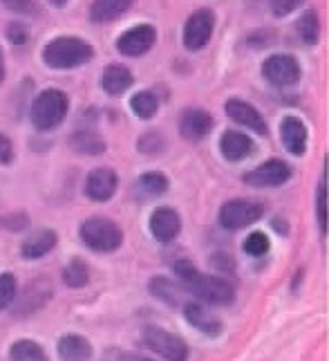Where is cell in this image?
<instances>
[{
    "mask_svg": "<svg viewBox=\"0 0 329 361\" xmlns=\"http://www.w3.org/2000/svg\"><path fill=\"white\" fill-rule=\"evenodd\" d=\"M291 178H294V169L285 159H267L264 164L247 171L242 182L253 189H275V186L287 184Z\"/></svg>",
    "mask_w": 329,
    "mask_h": 361,
    "instance_id": "cell-7",
    "label": "cell"
},
{
    "mask_svg": "<svg viewBox=\"0 0 329 361\" xmlns=\"http://www.w3.org/2000/svg\"><path fill=\"white\" fill-rule=\"evenodd\" d=\"M56 243H58V235L54 229H39L25 238V243L20 245V256L25 260H39L52 252Z\"/></svg>",
    "mask_w": 329,
    "mask_h": 361,
    "instance_id": "cell-18",
    "label": "cell"
},
{
    "mask_svg": "<svg viewBox=\"0 0 329 361\" xmlns=\"http://www.w3.org/2000/svg\"><path fill=\"white\" fill-rule=\"evenodd\" d=\"M11 361H47L43 348L32 339H20L9 348Z\"/></svg>",
    "mask_w": 329,
    "mask_h": 361,
    "instance_id": "cell-26",
    "label": "cell"
},
{
    "mask_svg": "<svg viewBox=\"0 0 329 361\" xmlns=\"http://www.w3.org/2000/svg\"><path fill=\"white\" fill-rule=\"evenodd\" d=\"M130 110H132V113L139 119H153L157 115V110H159V99H157L155 92L142 90V92L132 94V99H130Z\"/></svg>",
    "mask_w": 329,
    "mask_h": 361,
    "instance_id": "cell-25",
    "label": "cell"
},
{
    "mask_svg": "<svg viewBox=\"0 0 329 361\" xmlns=\"http://www.w3.org/2000/svg\"><path fill=\"white\" fill-rule=\"evenodd\" d=\"M316 216H318L321 233H325L327 231V182L325 178H321L318 193H316Z\"/></svg>",
    "mask_w": 329,
    "mask_h": 361,
    "instance_id": "cell-32",
    "label": "cell"
},
{
    "mask_svg": "<svg viewBox=\"0 0 329 361\" xmlns=\"http://www.w3.org/2000/svg\"><path fill=\"white\" fill-rule=\"evenodd\" d=\"M3 7H7L14 14H23V16H36L39 14V7H36V0H0Z\"/></svg>",
    "mask_w": 329,
    "mask_h": 361,
    "instance_id": "cell-33",
    "label": "cell"
},
{
    "mask_svg": "<svg viewBox=\"0 0 329 361\" xmlns=\"http://www.w3.org/2000/svg\"><path fill=\"white\" fill-rule=\"evenodd\" d=\"M182 310H184V319L191 323L197 332L206 334V337H218V334H222L224 323L215 317L209 307H204L201 303H184Z\"/></svg>",
    "mask_w": 329,
    "mask_h": 361,
    "instance_id": "cell-15",
    "label": "cell"
},
{
    "mask_svg": "<svg viewBox=\"0 0 329 361\" xmlns=\"http://www.w3.org/2000/svg\"><path fill=\"white\" fill-rule=\"evenodd\" d=\"M5 34L14 45H25L30 41V30H27V25H23V23H9Z\"/></svg>",
    "mask_w": 329,
    "mask_h": 361,
    "instance_id": "cell-35",
    "label": "cell"
},
{
    "mask_svg": "<svg viewBox=\"0 0 329 361\" xmlns=\"http://www.w3.org/2000/svg\"><path fill=\"white\" fill-rule=\"evenodd\" d=\"M16 292H18V283L14 274H9V271L0 274V312H5V310L14 303Z\"/></svg>",
    "mask_w": 329,
    "mask_h": 361,
    "instance_id": "cell-30",
    "label": "cell"
},
{
    "mask_svg": "<svg viewBox=\"0 0 329 361\" xmlns=\"http://www.w3.org/2000/svg\"><path fill=\"white\" fill-rule=\"evenodd\" d=\"M267 34H271V32H269V30H262V32H258V34H253L251 39H249V43H251L253 47H264V45H269L273 36H271V39H264Z\"/></svg>",
    "mask_w": 329,
    "mask_h": 361,
    "instance_id": "cell-38",
    "label": "cell"
},
{
    "mask_svg": "<svg viewBox=\"0 0 329 361\" xmlns=\"http://www.w3.org/2000/svg\"><path fill=\"white\" fill-rule=\"evenodd\" d=\"M56 353L61 361H90L92 343L83 334H66L56 343Z\"/></svg>",
    "mask_w": 329,
    "mask_h": 361,
    "instance_id": "cell-20",
    "label": "cell"
},
{
    "mask_svg": "<svg viewBox=\"0 0 329 361\" xmlns=\"http://www.w3.org/2000/svg\"><path fill=\"white\" fill-rule=\"evenodd\" d=\"M11 161H14V144H11L7 135L0 133V164L7 166Z\"/></svg>",
    "mask_w": 329,
    "mask_h": 361,
    "instance_id": "cell-36",
    "label": "cell"
},
{
    "mask_svg": "<svg viewBox=\"0 0 329 361\" xmlns=\"http://www.w3.org/2000/svg\"><path fill=\"white\" fill-rule=\"evenodd\" d=\"M135 3L137 0H94L90 7V20L99 25L112 23L121 18Z\"/></svg>",
    "mask_w": 329,
    "mask_h": 361,
    "instance_id": "cell-21",
    "label": "cell"
},
{
    "mask_svg": "<svg viewBox=\"0 0 329 361\" xmlns=\"http://www.w3.org/2000/svg\"><path fill=\"white\" fill-rule=\"evenodd\" d=\"M157 43V30L153 25H135V27L125 30L117 39V49L123 56H144L148 54L153 45Z\"/></svg>",
    "mask_w": 329,
    "mask_h": 361,
    "instance_id": "cell-10",
    "label": "cell"
},
{
    "mask_svg": "<svg viewBox=\"0 0 329 361\" xmlns=\"http://www.w3.org/2000/svg\"><path fill=\"white\" fill-rule=\"evenodd\" d=\"M148 290H150V294H153L155 298H159L161 303H166L170 307H177V305L182 303V288L177 283H173L170 279H166V276L150 279Z\"/></svg>",
    "mask_w": 329,
    "mask_h": 361,
    "instance_id": "cell-23",
    "label": "cell"
},
{
    "mask_svg": "<svg viewBox=\"0 0 329 361\" xmlns=\"http://www.w3.org/2000/svg\"><path fill=\"white\" fill-rule=\"evenodd\" d=\"M70 146H72V151H77L81 155H101L106 151L104 137H101L99 133H94V130H87V128L72 133L70 135Z\"/></svg>",
    "mask_w": 329,
    "mask_h": 361,
    "instance_id": "cell-22",
    "label": "cell"
},
{
    "mask_svg": "<svg viewBox=\"0 0 329 361\" xmlns=\"http://www.w3.org/2000/svg\"><path fill=\"white\" fill-rule=\"evenodd\" d=\"M94 59V47L77 36H58L43 47V61L52 70H74Z\"/></svg>",
    "mask_w": 329,
    "mask_h": 361,
    "instance_id": "cell-2",
    "label": "cell"
},
{
    "mask_svg": "<svg viewBox=\"0 0 329 361\" xmlns=\"http://www.w3.org/2000/svg\"><path fill=\"white\" fill-rule=\"evenodd\" d=\"M211 265L215 267V269H222V271H233V258L229 256V254H215L213 258H211Z\"/></svg>",
    "mask_w": 329,
    "mask_h": 361,
    "instance_id": "cell-37",
    "label": "cell"
},
{
    "mask_svg": "<svg viewBox=\"0 0 329 361\" xmlns=\"http://www.w3.org/2000/svg\"><path fill=\"white\" fill-rule=\"evenodd\" d=\"M215 119L209 110L201 108H188L180 117V135L188 142H199L213 130Z\"/></svg>",
    "mask_w": 329,
    "mask_h": 361,
    "instance_id": "cell-12",
    "label": "cell"
},
{
    "mask_svg": "<svg viewBox=\"0 0 329 361\" xmlns=\"http://www.w3.org/2000/svg\"><path fill=\"white\" fill-rule=\"evenodd\" d=\"M307 126L305 121L298 117H285L280 123V140L283 146L287 148V153H291L294 157L305 155L307 151Z\"/></svg>",
    "mask_w": 329,
    "mask_h": 361,
    "instance_id": "cell-16",
    "label": "cell"
},
{
    "mask_svg": "<svg viewBox=\"0 0 329 361\" xmlns=\"http://www.w3.org/2000/svg\"><path fill=\"white\" fill-rule=\"evenodd\" d=\"M242 249H244V254H249L253 258H260L271 249L269 235L262 233V231H251L242 243Z\"/></svg>",
    "mask_w": 329,
    "mask_h": 361,
    "instance_id": "cell-29",
    "label": "cell"
},
{
    "mask_svg": "<svg viewBox=\"0 0 329 361\" xmlns=\"http://www.w3.org/2000/svg\"><path fill=\"white\" fill-rule=\"evenodd\" d=\"M253 151H256V144L249 135L240 133V130H224L222 140H220V153L224 159L229 161H242L247 159Z\"/></svg>",
    "mask_w": 329,
    "mask_h": 361,
    "instance_id": "cell-17",
    "label": "cell"
},
{
    "mask_svg": "<svg viewBox=\"0 0 329 361\" xmlns=\"http://www.w3.org/2000/svg\"><path fill=\"white\" fill-rule=\"evenodd\" d=\"M81 240L87 249H92L97 254H112L117 252L123 243V231L121 227L117 225L115 220L110 218H101V216H94V218H87L81 229Z\"/></svg>",
    "mask_w": 329,
    "mask_h": 361,
    "instance_id": "cell-4",
    "label": "cell"
},
{
    "mask_svg": "<svg viewBox=\"0 0 329 361\" xmlns=\"http://www.w3.org/2000/svg\"><path fill=\"white\" fill-rule=\"evenodd\" d=\"M298 36L302 39V43L307 45H316L321 39V18L314 9H307L305 14L298 18Z\"/></svg>",
    "mask_w": 329,
    "mask_h": 361,
    "instance_id": "cell-27",
    "label": "cell"
},
{
    "mask_svg": "<svg viewBox=\"0 0 329 361\" xmlns=\"http://www.w3.org/2000/svg\"><path fill=\"white\" fill-rule=\"evenodd\" d=\"M68 110H70V97L63 90L49 88V90H43L32 102L30 119H32L36 130L49 133V130L58 128L61 123L66 121Z\"/></svg>",
    "mask_w": 329,
    "mask_h": 361,
    "instance_id": "cell-3",
    "label": "cell"
},
{
    "mask_svg": "<svg viewBox=\"0 0 329 361\" xmlns=\"http://www.w3.org/2000/svg\"><path fill=\"white\" fill-rule=\"evenodd\" d=\"M264 216V207L251 200H229L220 209V225L226 231H240L244 227L256 225Z\"/></svg>",
    "mask_w": 329,
    "mask_h": 361,
    "instance_id": "cell-6",
    "label": "cell"
},
{
    "mask_svg": "<svg viewBox=\"0 0 329 361\" xmlns=\"http://www.w3.org/2000/svg\"><path fill=\"white\" fill-rule=\"evenodd\" d=\"M305 3V0H269V7H271V14L275 18H285Z\"/></svg>",
    "mask_w": 329,
    "mask_h": 361,
    "instance_id": "cell-34",
    "label": "cell"
},
{
    "mask_svg": "<svg viewBox=\"0 0 329 361\" xmlns=\"http://www.w3.org/2000/svg\"><path fill=\"white\" fill-rule=\"evenodd\" d=\"M215 30V14L211 9H197L188 16L186 25H184V34H182V41L184 47L191 49V52H199L204 49L211 41Z\"/></svg>",
    "mask_w": 329,
    "mask_h": 361,
    "instance_id": "cell-9",
    "label": "cell"
},
{
    "mask_svg": "<svg viewBox=\"0 0 329 361\" xmlns=\"http://www.w3.org/2000/svg\"><path fill=\"white\" fill-rule=\"evenodd\" d=\"M117 189H119L117 173L108 166H99L87 173L83 193L87 195V200H92V202H108L115 197Z\"/></svg>",
    "mask_w": 329,
    "mask_h": 361,
    "instance_id": "cell-11",
    "label": "cell"
},
{
    "mask_svg": "<svg viewBox=\"0 0 329 361\" xmlns=\"http://www.w3.org/2000/svg\"><path fill=\"white\" fill-rule=\"evenodd\" d=\"M63 283L72 290H81L90 283V267L83 258H72L70 263L63 267Z\"/></svg>",
    "mask_w": 329,
    "mask_h": 361,
    "instance_id": "cell-24",
    "label": "cell"
},
{
    "mask_svg": "<svg viewBox=\"0 0 329 361\" xmlns=\"http://www.w3.org/2000/svg\"><path fill=\"white\" fill-rule=\"evenodd\" d=\"M47 3H49V5H54V7H66V5L70 3V0H47Z\"/></svg>",
    "mask_w": 329,
    "mask_h": 361,
    "instance_id": "cell-40",
    "label": "cell"
},
{
    "mask_svg": "<svg viewBox=\"0 0 329 361\" xmlns=\"http://www.w3.org/2000/svg\"><path fill=\"white\" fill-rule=\"evenodd\" d=\"M135 83L132 72L125 68L123 63H110L104 70V77H101V85L110 97H121L123 92H128Z\"/></svg>",
    "mask_w": 329,
    "mask_h": 361,
    "instance_id": "cell-19",
    "label": "cell"
},
{
    "mask_svg": "<svg viewBox=\"0 0 329 361\" xmlns=\"http://www.w3.org/2000/svg\"><path fill=\"white\" fill-rule=\"evenodd\" d=\"M173 271L182 281L184 290L191 292L201 303L231 305L235 301V288L229 281H224L222 276H213V274H201L191 260H177Z\"/></svg>",
    "mask_w": 329,
    "mask_h": 361,
    "instance_id": "cell-1",
    "label": "cell"
},
{
    "mask_svg": "<svg viewBox=\"0 0 329 361\" xmlns=\"http://www.w3.org/2000/svg\"><path fill=\"white\" fill-rule=\"evenodd\" d=\"M144 345L150 348L155 355L166 361H186L188 359V345L180 334L168 332L159 326H146L144 328Z\"/></svg>",
    "mask_w": 329,
    "mask_h": 361,
    "instance_id": "cell-5",
    "label": "cell"
},
{
    "mask_svg": "<svg viewBox=\"0 0 329 361\" xmlns=\"http://www.w3.org/2000/svg\"><path fill=\"white\" fill-rule=\"evenodd\" d=\"M224 110H226V115H229V119H233L240 126H244L258 135H267L269 130L267 121H264V117L249 102H244V99H229Z\"/></svg>",
    "mask_w": 329,
    "mask_h": 361,
    "instance_id": "cell-14",
    "label": "cell"
},
{
    "mask_svg": "<svg viewBox=\"0 0 329 361\" xmlns=\"http://www.w3.org/2000/svg\"><path fill=\"white\" fill-rule=\"evenodd\" d=\"M5 81V56H3V47H0V85Z\"/></svg>",
    "mask_w": 329,
    "mask_h": 361,
    "instance_id": "cell-39",
    "label": "cell"
},
{
    "mask_svg": "<svg viewBox=\"0 0 329 361\" xmlns=\"http://www.w3.org/2000/svg\"><path fill=\"white\" fill-rule=\"evenodd\" d=\"M182 231V218L170 207H159L150 216V233L155 235L157 243H173Z\"/></svg>",
    "mask_w": 329,
    "mask_h": 361,
    "instance_id": "cell-13",
    "label": "cell"
},
{
    "mask_svg": "<svg viewBox=\"0 0 329 361\" xmlns=\"http://www.w3.org/2000/svg\"><path fill=\"white\" fill-rule=\"evenodd\" d=\"M139 151L146 153V155H157L161 153L163 148H166V140L161 137V133L157 130H150V133H144L142 137H139Z\"/></svg>",
    "mask_w": 329,
    "mask_h": 361,
    "instance_id": "cell-31",
    "label": "cell"
},
{
    "mask_svg": "<svg viewBox=\"0 0 329 361\" xmlns=\"http://www.w3.org/2000/svg\"><path fill=\"white\" fill-rule=\"evenodd\" d=\"M135 361H153V359H148V357H137Z\"/></svg>",
    "mask_w": 329,
    "mask_h": 361,
    "instance_id": "cell-41",
    "label": "cell"
},
{
    "mask_svg": "<svg viewBox=\"0 0 329 361\" xmlns=\"http://www.w3.org/2000/svg\"><path fill=\"white\" fill-rule=\"evenodd\" d=\"M300 63L291 54H271L262 63V77L275 88H291L300 81Z\"/></svg>",
    "mask_w": 329,
    "mask_h": 361,
    "instance_id": "cell-8",
    "label": "cell"
},
{
    "mask_svg": "<svg viewBox=\"0 0 329 361\" xmlns=\"http://www.w3.org/2000/svg\"><path fill=\"white\" fill-rule=\"evenodd\" d=\"M168 186H170V182L161 171H148L139 178V189L148 195H163L168 191Z\"/></svg>",
    "mask_w": 329,
    "mask_h": 361,
    "instance_id": "cell-28",
    "label": "cell"
}]
</instances>
